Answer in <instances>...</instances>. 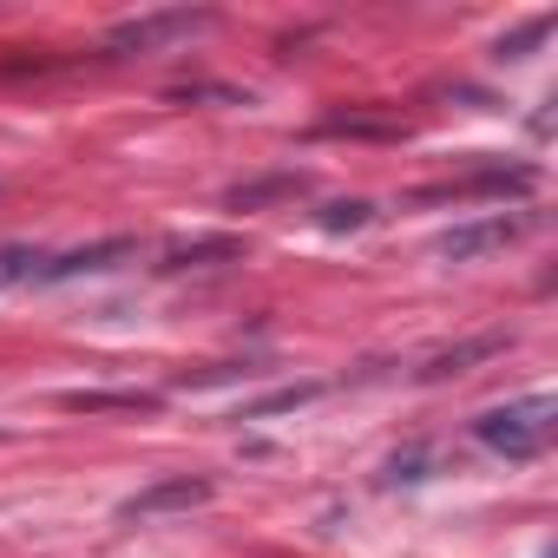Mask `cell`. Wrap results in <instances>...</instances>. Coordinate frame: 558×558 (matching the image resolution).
I'll list each match as a JSON object with an SVG mask.
<instances>
[{"label":"cell","instance_id":"cell-1","mask_svg":"<svg viewBox=\"0 0 558 558\" xmlns=\"http://www.w3.org/2000/svg\"><path fill=\"white\" fill-rule=\"evenodd\" d=\"M551 421H558V401L551 395H525V401L473 414V440L493 447V453H506V460H538L545 440H551Z\"/></svg>","mask_w":558,"mask_h":558},{"label":"cell","instance_id":"cell-2","mask_svg":"<svg viewBox=\"0 0 558 558\" xmlns=\"http://www.w3.org/2000/svg\"><path fill=\"white\" fill-rule=\"evenodd\" d=\"M210 27V14H191V8H171V14H138V21H125V27H112V53H158V47H171V40H191V34H204Z\"/></svg>","mask_w":558,"mask_h":558},{"label":"cell","instance_id":"cell-3","mask_svg":"<svg viewBox=\"0 0 558 558\" xmlns=\"http://www.w3.org/2000/svg\"><path fill=\"white\" fill-rule=\"evenodd\" d=\"M519 230H525L519 217H473V223H453V230L434 243V256H440V263H480V256L519 243Z\"/></svg>","mask_w":558,"mask_h":558},{"label":"cell","instance_id":"cell-4","mask_svg":"<svg viewBox=\"0 0 558 558\" xmlns=\"http://www.w3.org/2000/svg\"><path fill=\"white\" fill-rule=\"evenodd\" d=\"M210 480H191V473H171V480H151V486H138L125 506H119V519H165V512H191V506H210Z\"/></svg>","mask_w":558,"mask_h":558},{"label":"cell","instance_id":"cell-5","mask_svg":"<svg viewBox=\"0 0 558 558\" xmlns=\"http://www.w3.org/2000/svg\"><path fill=\"white\" fill-rule=\"evenodd\" d=\"M132 250H138L132 236H106V243L66 250V256H40V269H34V283H66V276H93V269H112V263H125Z\"/></svg>","mask_w":558,"mask_h":558},{"label":"cell","instance_id":"cell-6","mask_svg":"<svg viewBox=\"0 0 558 558\" xmlns=\"http://www.w3.org/2000/svg\"><path fill=\"white\" fill-rule=\"evenodd\" d=\"M512 349V329H486V336H473V342H460V349H447V355H427L421 368H414V381H447V375H466L473 362H493V355H506Z\"/></svg>","mask_w":558,"mask_h":558},{"label":"cell","instance_id":"cell-7","mask_svg":"<svg viewBox=\"0 0 558 558\" xmlns=\"http://www.w3.org/2000/svg\"><path fill=\"white\" fill-rule=\"evenodd\" d=\"M506 191H532V171H480V178H460V184H434L421 197H506Z\"/></svg>","mask_w":558,"mask_h":558},{"label":"cell","instance_id":"cell-8","mask_svg":"<svg viewBox=\"0 0 558 558\" xmlns=\"http://www.w3.org/2000/svg\"><path fill=\"white\" fill-rule=\"evenodd\" d=\"M60 408H73V414H151L158 395H86V388H73V395H60Z\"/></svg>","mask_w":558,"mask_h":558},{"label":"cell","instance_id":"cell-9","mask_svg":"<svg viewBox=\"0 0 558 558\" xmlns=\"http://www.w3.org/2000/svg\"><path fill=\"white\" fill-rule=\"evenodd\" d=\"M323 395V381H296V388H276V395H263V401H243L236 408V421H269V414H296V408H310Z\"/></svg>","mask_w":558,"mask_h":558},{"label":"cell","instance_id":"cell-10","mask_svg":"<svg viewBox=\"0 0 558 558\" xmlns=\"http://www.w3.org/2000/svg\"><path fill=\"white\" fill-rule=\"evenodd\" d=\"M34 269H40L34 243H0V296H8L14 283H34Z\"/></svg>","mask_w":558,"mask_h":558},{"label":"cell","instance_id":"cell-11","mask_svg":"<svg viewBox=\"0 0 558 558\" xmlns=\"http://www.w3.org/2000/svg\"><path fill=\"white\" fill-rule=\"evenodd\" d=\"M210 256H243V243H236V236H204V243L171 250V256H165V269H191V263H210Z\"/></svg>","mask_w":558,"mask_h":558},{"label":"cell","instance_id":"cell-12","mask_svg":"<svg viewBox=\"0 0 558 558\" xmlns=\"http://www.w3.org/2000/svg\"><path fill=\"white\" fill-rule=\"evenodd\" d=\"M545 34H551V14H538V21H525V27H519V34H506V40H499L493 53H499V60H525V53H532V47H538Z\"/></svg>","mask_w":558,"mask_h":558},{"label":"cell","instance_id":"cell-13","mask_svg":"<svg viewBox=\"0 0 558 558\" xmlns=\"http://www.w3.org/2000/svg\"><path fill=\"white\" fill-rule=\"evenodd\" d=\"M290 191H303V178H269V184H250V191H230V204H236V210H256L263 197H290Z\"/></svg>","mask_w":558,"mask_h":558},{"label":"cell","instance_id":"cell-14","mask_svg":"<svg viewBox=\"0 0 558 558\" xmlns=\"http://www.w3.org/2000/svg\"><path fill=\"white\" fill-rule=\"evenodd\" d=\"M368 217H375V210H368L362 197H355V204H329V217H323V230H362Z\"/></svg>","mask_w":558,"mask_h":558},{"label":"cell","instance_id":"cell-15","mask_svg":"<svg viewBox=\"0 0 558 558\" xmlns=\"http://www.w3.org/2000/svg\"><path fill=\"white\" fill-rule=\"evenodd\" d=\"M0 440H8V434H0Z\"/></svg>","mask_w":558,"mask_h":558}]
</instances>
